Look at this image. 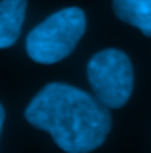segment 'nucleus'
I'll list each match as a JSON object with an SVG mask.
<instances>
[{
	"label": "nucleus",
	"instance_id": "nucleus-6",
	"mask_svg": "<svg viewBox=\"0 0 151 153\" xmlns=\"http://www.w3.org/2000/svg\"><path fill=\"white\" fill-rule=\"evenodd\" d=\"M4 117H5V112H4V107L0 103V134H2V126H4Z\"/></svg>",
	"mask_w": 151,
	"mask_h": 153
},
{
	"label": "nucleus",
	"instance_id": "nucleus-3",
	"mask_svg": "<svg viewBox=\"0 0 151 153\" xmlns=\"http://www.w3.org/2000/svg\"><path fill=\"white\" fill-rule=\"evenodd\" d=\"M87 78L94 96L107 109H121L133 91V66L130 57L117 48L94 53L87 62Z\"/></svg>",
	"mask_w": 151,
	"mask_h": 153
},
{
	"label": "nucleus",
	"instance_id": "nucleus-2",
	"mask_svg": "<svg viewBox=\"0 0 151 153\" xmlns=\"http://www.w3.org/2000/svg\"><path fill=\"white\" fill-rule=\"evenodd\" d=\"M85 27V13L80 7L61 9L29 32L25 41L27 53L34 62L55 64L76 48Z\"/></svg>",
	"mask_w": 151,
	"mask_h": 153
},
{
	"label": "nucleus",
	"instance_id": "nucleus-1",
	"mask_svg": "<svg viewBox=\"0 0 151 153\" xmlns=\"http://www.w3.org/2000/svg\"><path fill=\"white\" fill-rule=\"evenodd\" d=\"M25 119L48 132L66 153L94 152L112 128V116L96 96L61 82L46 84L32 98Z\"/></svg>",
	"mask_w": 151,
	"mask_h": 153
},
{
	"label": "nucleus",
	"instance_id": "nucleus-4",
	"mask_svg": "<svg viewBox=\"0 0 151 153\" xmlns=\"http://www.w3.org/2000/svg\"><path fill=\"white\" fill-rule=\"evenodd\" d=\"M27 0H0V48L13 46L20 38Z\"/></svg>",
	"mask_w": 151,
	"mask_h": 153
},
{
	"label": "nucleus",
	"instance_id": "nucleus-5",
	"mask_svg": "<svg viewBox=\"0 0 151 153\" xmlns=\"http://www.w3.org/2000/svg\"><path fill=\"white\" fill-rule=\"evenodd\" d=\"M115 16L151 38V0H112Z\"/></svg>",
	"mask_w": 151,
	"mask_h": 153
}]
</instances>
